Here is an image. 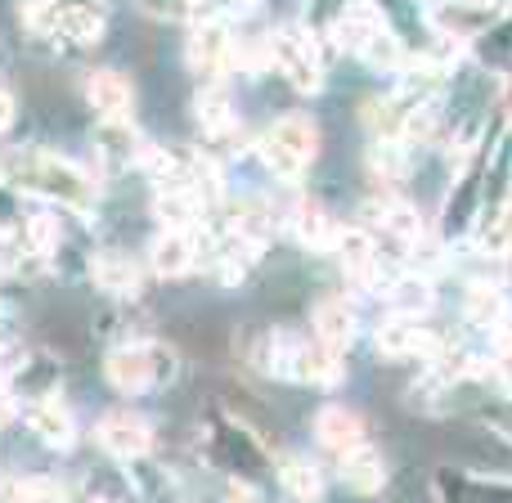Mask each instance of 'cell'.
Listing matches in <instances>:
<instances>
[{
    "label": "cell",
    "instance_id": "6da1fadb",
    "mask_svg": "<svg viewBox=\"0 0 512 503\" xmlns=\"http://www.w3.org/2000/svg\"><path fill=\"white\" fill-rule=\"evenodd\" d=\"M0 167H5V176L14 180V185L32 189V194L50 198V203L77 207V212H90V207H95V180H90L81 167H72V162L54 158V153L18 149V153H9Z\"/></svg>",
    "mask_w": 512,
    "mask_h": 503
},
{
    "label": "cell",
    "instance_id": "7a4b0ae2",
    "mask_svg": "<svg viewBox=\"0 0 512 503\" xmlns=\"http://www.w3.org/2000/svg\"><path fill=\"white\" fill-rule=\"evenodd\" d=\"M104 373L117 391H149V387L171 382L176 360H171V351L158 342H131V346H117V351L108 355Z\"/></svg>",
    "mask_w": 512,
    "mask_h": 503
},
{
    "label": "cell",
    "instance_id": "3957f363",
    "mask_svg": "<svg viewBox=\"0 0 512 503\" xmlns=\"http://www.w3.org/2000/svg\"><path fill=\"white\" fill-rule=\"evenodd\" d=\"M315 153H319V135L306 117H283V122H274L261 140L265 167H270L279 180H297L301 171L315 162Z\"/></svg>",
    "mask_w": 512,
    "mask_h": 503
},
{
    "label": "cell",
    "instance_id": "277c9868",
    "mask_svg": "<svg viewBox=\"0 0 512 503\" xmlns=\"http://www.w3.org/2000/svg\"><path fill=\"white\" fill-rule=\"evenodd\" d=\"M274 63L301 95H315L324 86V54H319V41L306 27H288V32L274 36Z\"/></svg>",
    "mask_w": 512,
    "mask_h": 503
},
{
    "label": "cell",
    "instance_id": "5b68a950",
    "mask_svg": "<svg viewBox=\"0 0 512 503\" xmlns=\"http://www.w3.org/2000/svg\"><path fill=\"white\" fill-rule=\"evenodd\" d=\"M333 36L342 41V50H351V54H369L373 45L382 41V36H391V27H387V18H382V9L378 5H369V0H355V5H346L342 14H337V23H333Z\"/></svg>",
    "mask_w": 512,
    "mask_h": 503
},
{
    "label": "cell",
    "instance_id": "8992f818",
    "mask_svg": "<svg viewBox=\"0 0 512 503\" xmlns=\"http://www.w3.org/2000/svg\"><path fill=\"white\" fill-rule=\"evenodd\" d=\"M189 68H194L198 81H216L234 59V41L221 23H198L194 36H189Z\"/></svg>",
    "mask_w": 512,
    "mask_h": 503
},
{
    "label": "cell",
    "instance_id": "52a82bcc",
    "mask_svg": "<svg viewBox=\"0 0 512 503\" xmlns=\"http://www.w3.org/2000/svg\"><path fill=\"white\" fill-rule=\"evenodd\" d=\"M99 445H104L108 454H117V459H144L153 445V427L144 423L140 414L117 409V414L99 418Z\"/></svg>",
    "mask_w": 512,
    "mask_h": 503
},
{
    "label": "cell",
    "instance_id": "ba28073f",
    "mask_svg": "<svg viewBox=\"0 0 512 503\" xmlns=\"http://www.w3.org/2000/svg\"><path fill=\"white\" fill-rule=\"evenodd\" d=\"M27 423H32V432L41 436L50 450H72V441H77V423H72L68 405L54 396H36L32 405H27Z\"/></svg>",
    "mask_w": 512,
    "mask_h": 503
},
{
    "label": "cell",
    "instance_id": "9c48e42d",
    "mask_svg": "<svg viewBox=\"0 0 512 503\" xmlns=\"http://www.w3.org/2000/svg\"><path fill=\"white\" fill-rule=\"evenodd\" d=\"M441 346V337L427 333L418 319H396L391 315L387 324L378 328V351L391 355V360H409V355H432Z\"/></svg>",
    "mask_w": 512,
    "mask_h": 503
},
{
    "label": "cell",
    "instance_id": "30bf717a",
    "mask_svg": "<svg viewBox=\"0 0 512 503\" xmlns=\"http://www.w3.org/2000/svg\"><path fill=\"white\" fill-rule=\"evenodd\" d=\"M198 207H203V198H198L194 189L185 185V176H176L171 185H158V198H153V212H158L162 230H185V234H194Z\"/></svg>",
    "mask_w": 512,
    "mask_h": 503
},
{
    "label": "cell",
    "instance_id": "8fae6325",
    "mask_svg": "<svg viewBox=\"0 0 512 503\" xmlns=\"http://www.w3.org/2000/svg\"><path fill=\"white\" fill-rule=\"evenodd\" d=\"M315 436L324 450L346 454V450H355V445H364V418L346 405H324L315 414Z\"/></svg>",
    "mask_w": 512,
    "mask_h": 503
},
{
    "label": "cell",
    "instance_id": "7c38bea8",
    "mask_svg": "<svg viewBox=\"0 0 512 503\" xmlns=\"http://www.w3.org/2000/svg\"><path fill=\"white\" fill-rule=\"evenodd\" d=\"M86 99H90V108H99L104 122H122L131 113V81L113 68H99L86 81Z\"/></svg>",
    "mask_w": 512,
    "mask_h": 503
},
{
    "label": "cell",
    "instance_id": "4fadbf2b",
    "mask_svg": "<svg viewBox=\"0 0 512 503\" xmlns=\"http://www.w3.org/2000/svg\"><path fill=\"white\" fill-rule=\"evenodd\" d=\"M315 342H324L337 355L355 342V310L346 297H324L315 306Z\"/></svg>",
    "mask_w": 512,
    "mask_h": 503
},
{
    "label": "cell",
    "instance_id": "5bb4252c",
    "mask_svg": "<svg viewBox=\"0 0 512 503\" xmlns=\"http://www.w3.org/2000/svg\"><path fill=\"white\" fill-rule=\"evenodd\" d=\"M342 481L355 490V495H373L387 481V468H382V454L373 445H355V450L342 454Z\"/></svg>",
    "mask_w": 512,
    "mask_h": 503
},
{
    "label": "cell",
    "instance_id": "9a60e30c",
    "mask_svg": "<svg viewBox=\"0 0 512 503\" xmlns=\"http://www.w3.org/2000/svg\"><path fill=\"white\" fill-rule=\"evenodd\" d=\"M149 261H153V270H158L162 279H176V274H185L189 265H194V234H185V230H162L158 239H153Z\"/></svg>",
    "mask_w": 512,
    "mask_h": 503
},
{
    "label": "cell",
    "instance_id": "2e32d148",
    "mask_svg": "<svg viewBox=\"0 0 512 503\" xmlns=\"http://www.w3.org/2000/svg\"><path fill=\"white\" fill-rule=\"evenodd\" d=\"M387 306L396 319H423L427 310L436 306V292L427 279H418V274H405V279H396L387 288Z\"/></svg>",
    "mask_w": 512,
    "mask_h": 503
},
{
    "label": "cell",
    "instance_id": "e0dca14e",
    "mask_svg": "<svg viewBox=\"0 0 512 503\" xmlns=\"http://www.w3.org/2000/svg\"><path fill=\"white\" fill-rule=\"evenodd\" d=\"M463 315L477 328H499L508 319V301L495 283H472V288L463 292Z\"/></svg>",
    "mask_w": 512,
    "mask_h": 503
},
{
    "label": "cell",
    "instance_id": "ac0fdd59",
    "mask_svg": "<svg viewBox=\"0 0 512 503\" xmlns=\"http://www.w3.org/2000/svg\"><path fill=\"white\" fill-rule=\"evenodd\" d=\"M279 481L297 503H319V495H324V477H319V468L310 459H301V454H292V459L279 463Z\"/></svg>",
    "mask_w": 512,
    "mask_h": 503
},
{
    "label": "cell",
    "instance_id": "d6986e66",
    "mask_svg": "<svg viewBox=\"0 0 512 503\" xmlns=\"http://www.w3.org/2000/svg\"><path fill=\"white\" fill-rule=\"evenodd\" d=\"M369 216H373V225H382V230L400 243H414L418 230H423L418 216H414V207L400 203V198H378V203H369Z\"/></svg>",
    "mask_w": 512,
    "mask_h": 503
},
{
    "label": "cell",
    "instance_id": "ffe728a7",
    "mask_svg": "<svg viewBox=\"0 0 512 503\" xmlns=\"http://www.w3.org/2000/svg\"><path fill=\"white\" fill-rule=\"evenodd\" d=\"M333 256L342 261V270L346 274H369L373 270V239H369V230H337L333 234Z\"/></svg>",
    "mask_w": 512,
    "mask_h": 503
},
{
    "label": "cell",
    "instance_id": "44dd1931",
    "mask_svg": "<svg viewBox=\"0 0 512 503\" xmlns=\"http://www.w3.org/2000/svg\"><path fill=\"white\" fill-rule=\"evenodd\" d=\"M95 279H99V288L113 292V297H135V292H140V270H135L126 256H117V252L99 256V261H95Z\"/></svg>",
    "mask_w": 512,
    "mask_h": 503
},
{
    "label": "cell",
    "instance_id": "7402d4cb",
    "mask_svg": "<svg viewBox=\"0 0 512 503\" xmlns=\"http://www.w3.org/2000/svg\"><path fill=\"white\" fill-rule=\"evenodd\" d=\"M63 41H77V45H95L104 36V14L95 5H63V27H59Z\"/></svg>",
    "mask_w": 512,
    "mask_h": 503
},
{
    "label": "cell",
    "instance_id": "603a6c76",
    "mask_svg": "<svg viewBox=\"0 0 512 503\" xmlns=\"http://www.w3.org/2000/svg\"><path fill=\"white\" fill-rule=\"evenodd\" d=\"M198 122H203V131L212 135V140L234 135V113H230L225 90H203V95H198Z\"/></svg>",
    "mask_w": 512,
    "mask_h": 503
},
{
    "label": "cell",
    "instance_id": "cb8c5ba5",
    "mask_svg": "<svg viewBox=\"0 0 512 503\" xmlns=\"http://www.w3.org/2000/svg\"><path fill=\"white\" fill-rule=\"evenodd\" d=\"M292 230H297V239L306 243V248H324V243H333V225H328V216H324V207H315V203H301L297 207V216H292Z\"/></svg>",
    "mask_w": 512,
    "mask_h": 503
},
{
    "label": "cell",
    "instance_id": "d4e9b609",
    "mask_svg": "<svg viewBox=\"0 0 512 503\" xmlns=\"http://www.w3.org/2000/svg\"><path fill=\"white\" fill-rule=\"evenodd\" d=\"M99 149L108 153V162L113 167H122V162H135V149H140V135L122 122H104V131H99Z\"/></svg>",
    "mask_w": 512,
    "mask_h": 503
},
{
    "label": "cell",
    "instance_id": "484cf974",
    "mask_svg": "<svg viewBox=\"0 0 512 503\" xmlns=\"http://www.w3.org/2000/svg\"><path fill=\"white\" fill-rule=\"evenodd\" d=\"M23 23L36 36H59L63 27V5L59 0H23Z\"/></svg>",
    "mask_w": 512,
    "mask_h": 503
},
{
    "label": "cell",
    "instance_id": "4316f807",
    "mask_svg": "<svg viewBox=\"0 0 512 503\" xmlns=\"http://www.w3.org/2000/svg\"><path fill=\"white\" fill-rule=\"evenodd\" d=\"M54 499V486L27 477H0V503H45Z\"/></svg>",
    "mask_w": 512,
    "mask_h": 503
},
{
    "label": "cell",
    "instance_id": "83f0119b",
    "mask_svg": "<svg viewBox=\"0 0 512 503\" xmlns=\"http://www.w3.org/2000/svg\"><path fill=\"white\" fill-rule=\"evenodd\" d=\"M144 9H149L153 18H180V14H189V0H140Z\"/></svg>",
    "mask_w": 512,
    "mask_h": 503
},
{
    "label": "cell",
    "instance_id": "f1b7e54d",
    "mask_svg": "<svg viewBox=\"0 0 512 503\" xmlns=\"http://www.w3.org/2000/svg\"><path fill=\"white\" fill-rule=\"evenodd\" d=\"M9 126H14V99L0 90V131H9Z\"/></svg>",
    "mask_w": 512,
    "mask_h": 503
},
{
    "label": "cell",
    "instance_id": "f546056e",
    "mask_svg": "<svg viewBox=\"0 0 512 503\" xmlns=\"http://www.w3.org/2000/svg\"><path fill=\"white\" fill-rule=\"evenodd\" d=\"M495 333H499V351H504L508 360H512V319H504V324H499Z\"/></svg>",
    "mask_w": 512,
    "mask_h": 503
},
{
    "label": "cell",
    "instance_id": "4dcf8cb0",
    "mask_svg": "<svg viewBox=\"0 0 512 503\" xmlns=\"http://www.w3.org/2000/svg\"><path fill=\"white\" fill-rule=\"evenodd\" d=\"M9 423V396H0V427Z\"/></svg>",
    "mask_w": 512,
    "mask_h": 503
},
{
    "label": "cell",
    "instance_id": "1f68e13d",
    "mask_svg": "<svg viewBox=\"0 0 512 503\" xmlns=\"http://www.w3.org/2000/svg\"><path fill=\"white\" fill-rule=\"evenodd\" d=\"M463 5H490V0H463Z\"/></svg>",
    "mask_w": 512,
    "mask_h": 503
},
{
    "label": "cell",
    "instance_id": "d6a6232c",
    "mask_svg": "<svg viewBox=\"0 0 512 503\" xmlns=\"http://www.w3.org/2000/svg\"><path fill=\"white\" fill-rule=\"evenodd\" d=\"M234 5H252V0H234Z\"/></svg>",
    "mask_w": 512,
    "mask_h": 503
},
{
    "label": "cell",
    "instance_id": "836d02e7",
    "mask_svg": "<svg viewBox=\"0 0 512 503\" xmlns=\"http://www.w3.org/2000/svg\"><path fill=\"white\" fill-rule=\"evenodd\" d=\"M90 503H104V499H90Z\"/></svg>",
    "mask_w": 512,
    "mask_h": 503
},
{
    "label": "cell",
    "instance_id": "e575fe53",
    "mask_svg": "<svg viewBox=\"0 0 512 503\" xmlns=\"http://www.w3.org/2000/svg\"><path fill=\"white\" fill-rule=\"evenodd\" d=\"M252 503H256V499H252Z\"/></svg>",
    "mask_w": 512,
    "mask_h": 503
}]
</instances>
